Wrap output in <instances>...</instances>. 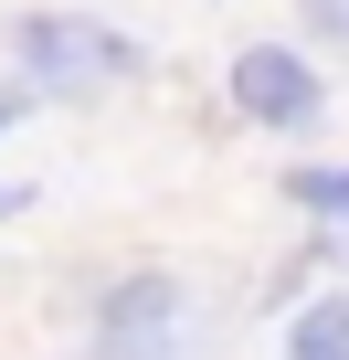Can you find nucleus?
I'll use <instances>...</instances> for the list:
<instances>
[{"instance_id":"nucleus-1","label":"nucleus","mask_w":349,"mask_h":360,"mask_svg":"<svg viewBox=\"0 0 349 360\" xmlns=\"http://www.w3.org/2000/svg\"><path fill=\"white\" fill-rule=\"evenodd\" d=\"M85 360H223V318L191 276H169V265H138L96 297L85 318Z\"/></svg>"},{"instance_id":"nucleus-2","label":"nucleus","mask_w":349,"mask_h":360,"mask_svg":"<svg viewBox=\"0 0 349 360\" xmlns=\"http://www.w3.org/2000/svg\"><path fill=\"white\" fill-rule=\"evenodd\" d=\"M11 53H22V85L43 96H96V85H117V75H138L148 53L127 43V32H106V22H85V11H22L11 22Z\"/></svg>"},{"instance_id":"nucleus-3","label":"nucleus","mask_w":349,"mask_h":360,"mask_svg":"<svg viewBox=\"0 0 349 360\" xmlns=\"http://www.w3.org/2000/svg\"><path fill=\"white\" fill-rule=\"evenodd\" d=\"M233 106L254 117V127H317V106H328V85L307 75V53L296 43H244L233 53Z\"/></svg>"},{"instance_id":"nucleus-4","label":"nucleus","mask_w":349,"mask_h":360,"mask_svg":"<svg viewBox=\"0 0 349 360\" xmlns=\"http://www.w3.org/2000/svg\"><path fill=\"white\" fill-rule=\"evenodd\" d=\"M286 360H349V297H307L286 328Z\"/></svg>"},{"instance_id":"nucleus-5","label":"nucleus","mask_w":349,"mask_h":360,"mask_svg":"<svg viewBox=\"0 0 349 360\" xmlns=\"http://www.w3.org/2000/svg\"><path fill=\"white\" fill-rule=\"evenodd\" d=\"M286 191H296V202H307L317 223H349V159H338V169H296Z\"/></svg>"},{"instance_id":"nucleus-6","label":"nucleus","mask_w":349,"mask_h":360,"mask_svg":"<svg viewBox=\"0 0 349 360\" xmlns=\"http://www.w3.org/2000/svg\"><path fill=\"white\" fill-rule=\"evenodd\" d=\"M296 22H307L317 43H338V53H349V0H296Z\"/></svg>"},{"instance_id":"nucleus-7","label":"nucleus","mask_w":349,"mask_h":360,"mask_svg":"<svg viewBox=\"0 0 349 360\" xmlns=\"http://www.w3.org/2000/svg\"><path fill=\"white\" fill-rule=\"evenodd\" d=\"M32 106H43V96H32V85H22V75H11V85H0V138H11V127H22V117H32Z\"/></svg>"}]
</instances>
